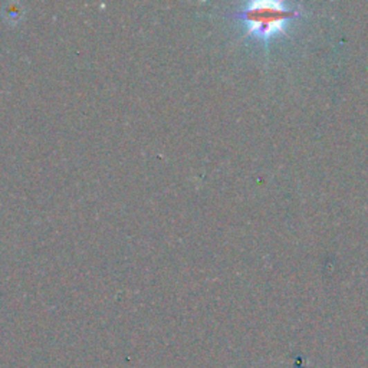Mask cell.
Listing matches in <instances>:
<instances>
[{
  "instance_id": "6da1fadb",
  "label": "cell",
  "mask_w": 368,
  "mask_h": 368,
  "mask_svg": "<svg viewBox=\"0 0 368 368\" xmlns=\"http://www.w3.org/2000/svg\"><path fill=\"white\" fill-rule=\"evenodd\" d=\"M297 15V10H292L284 3L253 2L239 13V17L256 38L269 39L282 32L285 25Z\"/></svg>"
}]
</instances>
